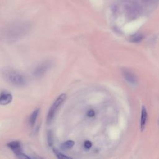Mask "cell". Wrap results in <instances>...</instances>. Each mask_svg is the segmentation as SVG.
Segmentation results:
<instances>
[{
  "instance_id": "ba28073f",
  "label": "cell",
  "mask_w": 159,
  "mask_h": 159,
  "mask_svg": "<svg viewBox=\"0 0 159 159\" xmlns=\"http://www.w3.org/2000/svg\"><path fill=\"white\" fill-rule=\"evenodd\" d=\"M39 112H40V109H37L30 115V118H29V124H30V125L31 126L34 125V124H35V123L36 122L37 118V117L39 116Z\"/></svg>"
},
{
  "instance_id": "9a60e30c",
  "label": "cell",
  "mask_w": 159,
  "mask_h": 159,
  "mask_svg": "<svg viewBox=\"0 0 159 159\" xmlns=\"http://www.w3.org/2000/svg\"><path fill=\"white\" fill-rule=\"evenodd\" d=\"M88 116H93L94 114V113L93 111H92V110H90V111L88 112Z\"/></svg>"
},
{
  "instance_id": "52a82bcc",
  "label": "cell",
  "mask_w": 159,
  "mask_h": 159,
  "mask_svg": "<svg viewBox=\"0 0 159 159\" xmlns=\"http://www.w3.org/2000/svg\"><path fill=\"white\" fill-rule=\"evenodd\" d=\"M147 113L145 108L144 107H142V115H141V121H140V128L142 130H143L145 127L146 121H147Z\"/></svg>"
},
{
  "instance_id": "6da1fadb",
  "label": "cell",
  "mask_w": 159,
  "mask_h": 159,
  "mask_svg": "<svg viewBox=\"0 0 159 159\" xmlns=\"http://www.w3.org/2000/svg\"><path fill=\"white\" fill-rule=\"evenodd\" d=\"M3 78L11 84L20 87L26 84L25 76L19 71L11 68H4L2 71Z\"/></svg>"
},
{
  "instance_id": "7c38bea8",
  "label": "cell",
  "mask_w": 159,
  "mask_h": 159,
  "mask_svg": "<svg viewBox=\"0 0 159 159\" xmlns=\"http://www.w3.org/2000/svg\"><path fill=\"white\" fill-rule=\"evenodd\" d=\"M47 139H48V143L49 144V145H52V143H53V135H52V134L51 132H49L48 134V137H47Z\"/></svg>"
},
{
  "instance_id": "4fadbf2b",
  "label": "cell",
  "mask_w": 159,
  "mask_h": 159,
  "mask_svg": "<svg viewBox=\"0 0 159 159\" xmlns=\"http://www.w3.org/2000/svg\"><path fill=\"white\" fill-rule=\"evenodd\" d=\"M84 147L86 148H89L91 147L92 144H91V143L89 141H86L84 142Z\"/></svg>"
},
{
  "instance_id": "8992f818",
  "label": "cell",
  "mask_w": 159,
  "mask_h": 159,
  "mask_svg": "<svg viewBox=\"0 0 159 159\" xmlns=\"http://www.w3.org/2000/svg\"><path fill=\"white\" fill-rule=\"evenodd\" d=\"M123 75L126 79L127 81H128L129 83L132 84H135L137 80L135 76V75L130 71L127 70H123Z\"/></svg>"
},
{
  "instance_id": "5bb4252c",
  "label": "cell",
  "mask_w": 159,
  "mask_h": 159,
  "mask_svg": "<svg viewBox=\"0 0 159 159\" xmlns=\"http://www.w3.org/2000/svg\"><path fill=\"white\" fill-rule=\"evenodd\" d=\"M90 1L93 4L95 5H99V3L101 2V0H90Z\"/></svg>"
},
{
  "instance_id": "3957f363",
  "label": "cell",
  "mask_w": 159,
  "mask_h": 159,
  "mask_svg": "<svg viewBox=\"0 0 159 159\" xmlns=\"http://www.w3.org/2000/svg\"><path fill=\"white\" fill-rule=\"evenodd\" d=\"M7 146L14 152L16 155L20 158H29L28 156L25 155L22 152V148L20 143L17 141H14L9 143Z\"/></svg>"
},
{
  "instance_id": "7a4b0ae2",
  "label": "cell",
  "mask_w": 159,
  "mask_h": 159,
  "mask_svg": "<svg viewBox=\"0 0 159 159\" xmlns=\"http://www.w3.org/2000/svg\"><path fill=\"white\" fill-rule=\"evenodd\" d=\"M66 96L65 94H60L57 98V99L55 101L53 104L52 105V106L50 108V110L48 112L47 117V121L48 123L50 122L53 120V117H55V116L56 114L57 111L58 110V109L60 108L61 105L65 101V100L66 99Z\"/></svg>"
},
{
  "instance_id": "9c48e42d",
  "label": "cell",
  "mask_w": 159,
  "mask_h": 159,
  "mask_svg": "<svg viewBox=\"0 0 159 159\" xmlns=\"http://www.w3.org/2000/svg\"><path fill=\"white\" fill-rule=\"evenodd\" d=\"M143 39V35L140 34H136L130 37V40L133 42H138Z\"/></svg>"
},
{
  "instance_id": "30bf717a",
  "label": "cell",
  "mask_w": 159,
  "mask_h": 159,
  "mask_svg": "<svg viewBox=\"0 0 159 159\" xmlns=\"http://www.w3.org/2000/svg\"><path fill=\"white\" fill-rule=\"evenodd\" d=\"M74 144H75V142L73 141L68 140V141H67V142H65L62 144L61 148L63 149H65V150L70 149L71 148H72L73 147Z\"/></svg>"
},
{
  "instance_id": "8fae6325",
  "label": "cell",
  "mask_w": 159,
  "mask_h": 159,
  "mask_svg": "<svg viewBox=\"0 0 159 159\" xmlns=\"http://www.w3.org/2000/svg\"><path fill=\"white\" fill-rule=\"evenodd\" d=\"M53 152H54L55 155L57 156V157L58 158H60V159H65V158H70V157H68V156H66V155L62 154L61 153H60V152L59 151H58V150H53Z\"/></svg>"
},
{
  "instance_id": "277c9868",
  "label": "cell",
  "mask_w": 159,
  "mask_h": 159,
  "mask_svg": "<svg viewBox=\"0 0 159 159\" xmlns=\"http://www.w3.org/2000/svg\"><path fill=\"white\" fill-rule=\"evenodd\" d=\"M52 63L49 61L44 62L40 65H39L34 70V75L37 76L39 77L42 76L51 66Z\"/></svg>"
},
{
  "instance_id": "5b68a950",
  "label": "cell",
  "mask_w": 159,
  "mask_h": 159,
  "mask_svg": "<svg viewBox=\"0 0 159 159\" xmlns=\"http://www.w3.org/2000/svg\"><path fill=\"white\" fill-rule=\"evenodd\" d=\"M12 100V95L7 92H2L0 94V104L7 105L11 102Z\"/></svg>"
}]
</instances>
